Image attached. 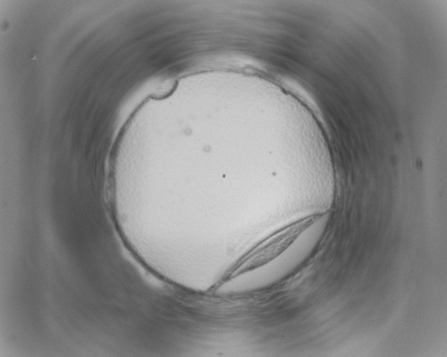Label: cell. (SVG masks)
I'll return each mask as SVG.
<instances>
[{"label": "cell", "mask_w": 447, "mask_h": 357, "mask_svg": "<svg viewBox=\"0 0 447 357\" xmlns=\"http://www.w3.org/2000/svg\"><path fill=\"white\" fill-rule=\"evenodd\" d=\"M325 215V212H319L307 215L269 234L232 264L218 280L216 287L219 288L241 275L269 264L285 252L305 231Z\"/></svg>", "instance_id": "obj_1"}]
</instances>
